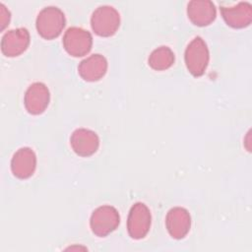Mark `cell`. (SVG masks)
Listing matches in <instances>:
<instances>
[{
    "instance_id": "1",
    "label": "cell",
    "mask_w": 252,
    "mask_h": 252,
    "mask_svg": "<svg viewBox=\"0 0 252 252\" xmlns=\"http://www.w3.org/2000/svg\"><path fill=\"white\" fill-rule=\"evenodd\" d=\"M64 26L65 16L58 7H44L37 15V32L42 37L46 39H51L58 36L61 33Z\"/></svg>"
},
{
    "instance_id": "2",
    "label": "cell",
    "mask_w": 252,
    "mask_h": 252,
    "mask_svg": "<svg viewBox=\"0 0 252 252\" xmlns=\"http://www.w3.org/2000/svg\"><path fill=\"white\" fill-rule=\"evenodd\" d=\"M120 16L118 11L109 5L97 7L92 14L91 25L94 32L101 36H109L119 28Z\"/></svg>"
},
{
    "instance_id": "3",
    "label": "cell",
    "mask_w": 252,
    "mask_h": 252,
    "mask_svg": "<svg viewBox=\"0 0 252 252\" xmlns=\"http://www.w3.org/2000/svg\"><path fill=\"white\" fill-rule=\"evenodd\" d=\"M209 49L202 37H194L186 47L185 63L189 72L194 76L204 74L209 63Z\"/></svg>"
},
{
    "instance_id": "4",
    "label": "cell",
    "mask_w": 252,
    "mask_h": 252,
    "mask_svg": "<svg viewBox=\"0 0 252 252\" xmlns=\"http://www.w3.org/2000/svg\"><path fill=\"white\" fill-rule=\"evenodd\" d=\"M120 218L117 210L108 205L95 209L91 217L90 224L93 232L97 236H106L119 224Z\"/></svg>"
},
{
    "instance_id": "5",
    "label": "cell",
    "mask_w": 252,
    "mask_h": 252,
    "mask_svg": "<svg viewBox=\"0 0 252 252\" xmlns=\"http://www.w3.org/2000/svg\"><path fill=\"white\" fill-rule=\"evenodd\" d=\"M93 44L91 33L77 27L69 28L63 37V45L66 51L73 56H83L87 54Z\"/></svg>"
},
{
    "instance_id": "6",
    "label": "cell",
    "mask_w": 252,
    "mask_h": 252,
    "mask_svg": "<svg viewBox=\"0 0 252 252\" xmlns=\"http://www.w3.org/2000/svg\"><path fill=\"white\" fill-rule=\"evenodd\" d=\"M151 225V212L148 207L141 202L132 206L127 221V228L130 236L140 239L146 236Z\"/></svg>"
},
{
    "instance_id": "7",
    "label": "cell",
    "mask_w": 252,
    "mask_h": 252,
    "mask_svg": "<svg viewBox=\"0 0 252 252\" xmlns=\"http://www.w3.org/2000/svg\"><path fill=\"white\" fill-rule=\"evenodd\" d=\"M30 43V33L26 28H18L5 32L1 39V50L6 56H18Z\"/></svg>"
},
{
    "instance_id": "8",
    "label": "cell",
    "mask_w": 252,
    "mask_h": 252,
    "mask_svg": "<svg viewBox=\"0 0 252 252\" xmlns=\"http://www.w3.org/2000/svg\"><path fill=\"white\" fill-rule=\"evenodd\" d=\"M24 102L30 113H42L49 103V91L47 87L39 82L32 84L25 94Z\"/></svg>"
},
{
    "instance_id": "9",
    "label": "cell",
    "mask_w": 252,
    "mask_h": 252,
    "mask_svg": "<svg viewBox=\"0 0 252 252\" xmlns=\"http://www.w3.org/2000/svg\"><path fill=\"white\" fill-rule=\"evenodd\" d=\"M166 228L169 234L176 239L183 238L190 229L191 218L188 211L181 207L170 209L165 219Z\"/></svg>"
},
{
    "instance_id": "10",
    "label": "cell",
    "mask_w": 252,
    "mask_h": 252,
    "mask_svg": "<svg viewBox=\"0 0 252 252\" xmlns=\"http://www.w3.org/2000/svg\"><path fill=\"white\" fill-rule=\"evenodd\" d=\"M36 165V157L31 148L19 149L11 160V169L15 176L25 179L32 175Z\"/></svg>"
},
{
    "instance_id": "11",
    "label": "cell",
    "mask_w": 252,
    "mask_h": 252,
    "mask_svg": "<svg viewBox=\"0 0 252 252\" xmlns=\"http://www.w3.org/2000/svg\"><path fill=\"white\" fill-rule=\"evenodd\" d=\"M70 142L74 152L82 157L93 155L96 152L99 145L97 135L94 131L85 128L75 130L70 138Z\"/></svg>"
},
{
    "instance_id": "12",
    "label": "cell",
    "mask_w": 252,
    "mask_h": 252,
    "mask_svg": "<svg viewBox=\"0 0 252 252\" xmlns=\"http://www.w3.org/2000/svg\"><path fill=\"white\" fill-rule=\"evenodd\" d=\"M189 19L197 26H207L216 18V7L210 0H192L187 5Z\"/></svg>"
},
{
    "instance_id": "13",
    "label": "cell",
    "mask_w": 252,
    "mask_h": 252,
    "mask_svg": "<svg viewBox=\"0 0 252 252\" xmlns=\"http://www.w3.org/2000/svg\"><path fill=\"white\" fill-rule=\"evenodd\" d=\"M220 11L227 25L233 28H243L251 22V5L248 2H239L231 7H220Z\"/></svg>"
},
{
    "instance_id": "14",
    "label": "cell",
    "mask_w": 252,
    "mask_h": 252,
    "mask_svg": "<svg viewBox=\"0 0 252 252\" xmlns=\"http://www.w3.org/2000/svg\"><path fill=\"white\" fill-rule=\"evenodd\" d=\"M107 69V61L100 54H93L84 59L79 67L78 71L81 77L86 81H97L105 74Z\"/></svg>"
},
{
    "instance_id": "15",
    "label": "cell",
    "mask_w": 252,
    "mask_h": 252,
    "mask_svg": "<svg viewBox=\"0 0 252 252\" xmlns=\"http://www.w3.org/2000/svg\"><path fill=\"white\" fill-rule=\"evenodd\" d=\"M174 62V53L167 46L156 48L149 56V65L155 70H164L169 68Z\"/></svg>"
},
{
    "instance_id": "16",
    "label": "cell",
    "mask_w": 252,
    "mask_h": 252,
    "mask_svg": "<svg viewBox=\"0 0 252 252\" xmlns=\"http://www.w3.org/2000/svg\"><path fill=\"white\" fill-rule=\"evenodd\" d=\"M9 21H10V12L3 3H0V22H1L2 30L8 25Z\"/></svg>"
}]
</instances>
